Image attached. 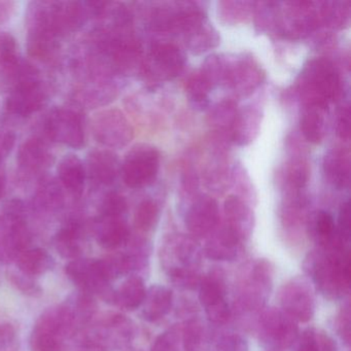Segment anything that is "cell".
Wrapping results in <instances>:
<instances>
[{"label":"cell","mask_w":351,"mask_h":351,"mask_svg":"<svg viewBox=\"0 0 351 351\" xmlns=\"http://www.w3.org/2000/svg\"><path fill=\"white\" fill-rule=\"evenodd\" d=\"M92 17L88 3L53 1V21L59 38L81 29Z\"/></svg>","instance_id":"obj_17"},{"label":"cell","mask_w":351,"mask_h":351,"mask_svg":"<svg viewBox=\"0 0 351 351\" xmlns=\"http://www.w3.org/2000/svg\"><path fill=\"white\" fill-rule=\"evenodd\" d=\"M293 346L295 351H339L332 337L315 328H308L300 332Z\"/></svg>","instance_id":"obj_32"},{"label":"cell","mask_w":351,"mask_h":351,"mask_svg":"<svg viewBox=\"0 0 351 351\" xmlns=\"http://www.w3.org/2000/svg\"><path fill=\"white\" fill-rule=\"evenodd\" d=\"M310 233L320 250L347 248V244L339 236L334 219L326 211H320L315 215L310 227Z\"/></svg>","instance_id":"obj_27"},{"label":"cell","mask_w":351,"mask_h":351,"mask_svg":"<svg viewBox=\"0 0 351 351\" xmlns=\"http://www.w3.org/2000/svg\"><path fill=\"white\" fill-rule=\"evenodd\" d=\"M77 351H106V349L97 343L83 339L77 346Z\"/></svg>","instance_id":"obj_50"},{"label":"cell","mask_w":351,"mask_h":351,"mask_svg":"<svg viewBox=\"0 0 351 351\" xmlns=\"http://www.w3.org/2000/svg\"><path fill=\"white\" fill-rule=\"evenodd\" d=\"M23 59L18 55L17 40L8 32L0 34V86L11 91Z\"/></svg>","instance_id":"obj_22"},{"label":"cell","mask_w":351,"mask_h":351,"mask_svg":"<svg viewBox=\"0 0 351 351\" xmlns=\"http://www.w3.org/2000/svg\"><path fill=\"white\" fill-rule=\"evenodd\" d=\"M213 124L221 128L234 129L238 120L237 110L231 102L219 104L211 114Z\"/></svg>","instance_id":"obj_43"},{"label":"cell","mask_w":351,"mask_h":351,"mask_svg":"<svg viewBox=\"0 0 351 351\" xmlns=\"http://www.w3.org/2000/svg\"><path fill=\"white\" fill-rule=\"evenodd\" d=\"M303 266L316 289L326 299L341 300L350 291L348 248H316L306 256Z\"/></svg>","instance_id":"obj_1"},{"label":"cell","mask_w":351,"mask_h":351,"mask_svg":"<svg viewBox=\"0 0 351 351\" xmlns=\"http://www.w3.org/2000/svg\"><path fill=\"white\" fill-rule=\"evenodd\" d=\"M160 153L149 145L133 147L121 166L125 184L132 189L145 188L153 184L159 171Z\"/></svg>","instance_id":"obj_10"},{"label":"cell","mask_w":351,"mask_h":351,"mask_svg":"<svg viewBox=\"0 0 351 351\" xmlns=\"http://www.w3.org/2000/svg\"><path fill=\"white\" fill-rule=\"evenodd\" d=\"M241 239L228 226L215 232L207 241L204 254L215 262H233L239 256Z\"/></svg>","instance_id":"obj_23"},{"label":"cell","mask_w":351,"mask_h":351,"mask_svg":"<svg viewBox=\"0 0 351 351\" xmlns=\"http://www.w3.org/2000/svg\"><path fill=\"white\" fill-rule=\"evenodd\" d=\"M83 238L82 221L77 219H69L55 235V247L62 258L69 261L77 260L82 258Z\"/></svg>","instance_id":"obj_24"},{"label":"cell","mask_w":351,"mask_h":351,"mask_svg":"<svg viewBox=\"0 0 351 351\" xmlns=\"http://www.w3.org/2000/svg\"><path fill=\"white\" fill-rule=\"evenodd\" d=\"M280 309L297 322H308L315 312V297L309 281L304 277L289 279L279 289Z\"/></svg>","instance_id":"obj_12"},{"label":"cell","mask_w":351,"mask_h":351,"mask_svg":"<svg viewBox=\"0 0 351 351\" xmlns=\"http://www.w3.org/2000/svg\"><path fill=\"white\" fill-rule=\"evenodd\" d=\"M273 275V266L265 258L254 261L244 269L238 280L234 303L238 313H258L264 309L272 291Z\"/></svg>","instance_id":"obj_4"},{"label":"cell","mask_w":351,"mask_h":351,"mask_svg":"<svg viewBox=\"0 0 351 351\" xmlns=\"http://www.w3.org/2000/svg\"><path fill=\"white\" fill-rule=\"evenodd\" d=\"M86 174L95 186L114 184L121 172L118 156L108 149L90 152L86 161Z\"/></svg>","instance_id":"obj_19"},{"label":"cell","mask_w":351,"mask_h":351,"mask_svg":"<svg viewBox=\"0 0 351 351\" xmlns=\"http://www.w3.org/2000/svg\"><path fill=\"white\" fill-rule=\"evenodd\" d=\"M338 122H337V134L342 139H348L350 134V112L346 108L342 110L339 114Z\"/></svg>","instance_id":"obj_48"},{"label":"cell","mask_w":351,"mask_h":351,"mask_svg":"<svg viewBox=\"0 0 351 351\" xmlns=\"http://www.w3.org/2000/svg\"><path fill=\"white\" fill-rule=\"evenodd\" d=\"M210 89V82L204 77H194L189 82L188 92L193 106L199 110H204L208 106V93Z\"/></svg>","instance_id":"obj_38"},{"label":"cell","mask_w":351,"mask_h":351,"mask_svg":"<svg viewBox=\"0 0 351 351\" xmlns=\"http://www.w3.org/2000/svg\"><path fill=\"white\" fill-rule=\"evenodd\" d=\"M324 108L309 106L301 118V130L304 136L312 143H319L324 137V120L322 112Z\"/></svg>","instance_id":"obj_36"},{"label":"cell","mask_w":351,"mask_h":351,"mask_svg":"<svg viewBox=\"0 0 351 351\" xmlns=\"http://www.w3.org/2000/svg\"><path fill=\"white\" fill-rule=\"evenodd\" d=\"M17 163L26 174L44 173L54 163V156L46 141L38 137H32L22 143L17 154Z\"/></svg>","instance_id":"obj_18"},{"label":"cell","mask_w":351,"mask_h":351,"mask_svg":"<svg viewBox=\"0 0 351 351\" xmlns=\"http://www.w3.org/2000/svg\"><path fill=\"white\" fill-rule=\"evenodd\" d=\"M80 332L81 328L64 304L49 308L34 324L30 351H66L67 341Z\"/></svg>","instance_id":"obj_3"},{"label":"cell","mask_w":351,"mask_h":351,"mask_svg":"<svg viewBox=\"0 0 351 351\" xmlns=\"http://www.w3.org/2000/svg\"><path fill=\"white\" fill-rule=\"evenodd\" d=\"M57 171H58L61 184L73 196L81 197L85 188L86 178H87L85 164L83 161L77 156L69 154L61 159Z\"/></svg>","instance_id":"obj_26"},{"label":"cell","mask_w":351,"mask_h":351,"mask_svg":"<svg viewBox=\"0 0 351 351\" xmlns=\"http://www.w3.org/2000/svg\"><path fill=\"white\" fill-rule=\"evenodd\" d=\"M199 301L207 318L215 326H225L232 317V309L227 301V281L221 269H213L202 276L199 285Z\"/></svg>","instance_id":"obj_8"},{"label":"cell","mask_w":351,"mask_h":351,"mask_svg":"<svg viewBox=\"0 0 351 351\" xmlns=\"http://www.w3.org/2000/svg\"><path fill=\"white\" fill-rule=\"evenodd\" d=\"M11 3H0V25H3L11 15Z\"/></svg>","instance_id":"obj_52"},{"label":"cell","mask_w":351,"mask_h":351,"mask_svg":"<svg viewBox=\"0 0 351 351\" xmlns=\"http://www.w3.org/2000/svg\"><path fill=\"white\" fill-rule=\"evenodd\" d=\"M94 138L106 147L121 149L133 138V129L126 117L116 108L102 110L92 120Z\"/></svg>","instance_id":"obj_13"},{"label":"cell","mask_w":351,"mask_h":351,"mask_svg":"<svg viewBox=\"0 0 351 351\" xmlns=\"http://www.w3.org/2000/svg\"><path fill=\"white\" fill-rule=\"evenodd\" d=\"M64 195L54 178H44L36 189L34 207L40 213H55L64 206Z\"/></svg>","instance_id":"obj_29"},{"label":"cell","mask_w":351,"mask_h":351,"mask_svg":"<svg viewBox=\"0 0 351 351\" xmlns=\"http://www.w3.org/2000/svg\"><path fill=\"white\" fill-rule=\"evenodd\" d=\"M324 172L326 178L337 188H345L349 182L348 156L343 151H330L324 158Z\"/></svg>","instance_id":"obj_34"},{"label":"cell","mask_w":351,"mask_h":351,"mask_svg":"<svg viewBox=\"0 0 351 351\" xmlns=\"http://www.w3.org/2000/svg\"><path fill=\"white\" fill-rule=\"evenodd\" d=\"M173 305V293L165 285H152L147 289L143 300V318L149 322H156L165 317Z\"/></svg>","instance_id":"obj_25"},{"label":"cell","mask_w":351,"mask_h":351,"mask_svg":"<svg viewBox=\"0 0 351 351\" xmlns=\"http://www.w3.org/2000/svg\"><path fill=\"white\" fill-rule=\"evenodd\" d=\"M127 211V201L122 195L110 192L104 196L100 204V215L104 217H123Z\"/></svg>","instance_id":"obj_40"},{"label":"cell","mask_w":351,"mask_h":351,"mask_svg":"<svg viewBox=\"0 0 351 351\" xmlns=\"http://www.w3.org/2000/svg\"><path fill=\"white\" fill-rule=\"evenodd\" d=\"M261 342L270 350L282 351L293 346L299 336L298 322L280 308H264L258 319Z\"/></svg>","instance_id":"obj_6"},{"label":"cell","mask_w":351,"mask_h":351,"mask_svg":"<svg viewBox=\"0 0 351 351\" xmlns=\"http://www.w3.org/2000/svg\"><path fill=\"white\" fill-rule=\"evenodd\" d=\"M0 351H18V338L11 324H0Z\"/></svg>","instance_id":"obj_45"},{"label":"cell","mask_w":351,"mask_h":351,"mask_svg":"<svg viewBox=\"0 0 351 351\" xmlns=\"http://www.w3.org/2000/svg\"><path fill=\"white\" fill-rule=\"evenodd\" d=\"M184 56L171 44H156L149 54L147 71L162 79H172L184 69Z\"/></svg>","instance_id":"obj_20"},{"label":"cell","mask_w":351,"mask_h":351,"mask_svg":"<svg viewBox=\"0 0 351 351\" xmlns=\"http://www.w3.org/2000/svg\"><path fill=\"white\" fill-rule=\"evenodd\" d=\"M350 306L349 304L345 305L342 309L337 314L336 320H335V328H336L337 334L342 339L343 342L349 346L350 344Z\"/></svg>","instance_id":"obj_44"},{"label":"cell","mask_w":351,"mask_h":351,"mask_svg":"<svg viewBox=\"0 0 351 351\" xmlns=\"http://www.w3.org/2000/svg\"><path fill=\"white\" fill-rule=\"evenodd\" d=\"M219 213L217 202L210 197L197 199L186 215V226L195 237L210 235L219 225Z\"/></svg>","instance_id":"obj_16"},{"label":"cell","mask_w":351,"mask_h":351,"mask_svg":"<svg viewBox=\"0 0 351 351\" xmlns=\"http://www.w3.org/2000/svg\"><path fill=\"white\" fill-rule=\"evenodd\" d=\"M65 273L80 291L97 295L108 303H114L116 289L112 287V282L102 275L97 260L80 258L69 261L65 267Z\"/></svg>","instance_id":"obj_11"},{"label":"cell","mask_w":351,"mask_h":351,"mask_svg":"<svg viewBox=\"0 0 351 351\" xmlns=\"http://www.w3.org/2000/svg\"><path fill=\"white\" fill-rule=\"evenodd\" d=\"M7 186V173H5V161L0 160V199L3 198Z\"/></svg>","instance_id":"obj_51"},{"label":"cell","mask_w":351,"mask_h":351,"mask_svg":"<svg viewBox=\"0 0 351 351\" xmlns=\"http://www.w3.org/2000/svg\"><path fill=\"white\" fill-rule=\"evenodd\" d=\"M48 94L42 82H32L18 86L9 92L5 101L8 112L17 117H29L44 108Z\"/></svg>","instance_id":"obj_15"},{"label":"cell","mask_w":351,"mask_h":351,"mask_svg":"<svg viewBox=\"0 0 351 351\" xmlns=\"http://www.w3.org/2000/svg\"><path fill=\"white\" fill-rule=\"evenodd\" d=\"M93 232L98 244L110 250L126 246L131 238L130 229L123 217L99 215L94 221Z\"/></svg>","instance_id":"obj_21"},{"label":"cell","mask_w":351,"mask_h":351,"mask_svg":"<svg viewBox=\"0 0 351 351\" xmlns=\"http://www.w3.org/2000/svg\"><path fill=\"white\" fill-rule=\"evenodd\" d=\"M291 182L295 184V186H301L305 184L307 180V170L304 166H295L291 170Z\"/></svg>","instance_id":"obj_49"},{"label":"cell","mask_w":351,"mask_h":351,"mask_svg":"<svg viewBox=\"0 0 351 351\" xmlns=\"http://www.w3.org/2000/svg\"><path fill=\"white\" fill-rule=\"evenodd\" d=\"M247 340L238 332H227L215 341V351H248Z\"/></svg>","instance_id":"obj_41"},{"label":"cell","mask_w":351,"mask_h":351,"mask_svg":"<svg viewBox=\"0 0 351 351\" xmlns=\"http://www.w3.org/2000/svg\"><path fill=\"white\" fill-rule=\"evenodd\" d=\"M180 328L172 326L154 340L149 351H180Z\"/></svg>","instance_id":"obj_42"},{"label":"cell","mask_w":351,"mask_h":351,"mask_svg":"<svg viewBox=\"0 0 351 351\" xmlns=\"http://www.w3.org/2000/svg\"><path fill=\"white\" fill-rule=\"evenodd\" d=\"M147 287L143 277L132 275L129 276L114 293V303L123 309H138L145 300Z\"/></svg>","instance_id":"obj_30"},{"label":"cell","mask_w":351,"mask_h":351,"mask_svg":"<svg viewBox=\"0 0 351 351\" xmlns=\"http://www.w3.org/2000/svg\"><path fill=\"white\" fill-rule=\"evenodd\" d=\"M18 270L28 276L36 277L46 274L54 267V260L43 248H28L16 261Z\"/></svg>","instance_id":"obj_31"},{"label":"cell","mask_w":351,"mask_h":351,"mask_svg":"<svg viewBox=\"0 0 351 351\" xmlns=\"http://www.w3.org/2000/svg\"><path fill=\"white\" fill-rule=\"evenodd\" d=\"M301 92L309 106L326 108L339 92V77L328 61L315 60L306 69Z\"/></svg>","instance_id":"obj_7"},{"label":"cell","mask_w":351,"mask_h":351,"mask_svg":"<svg viewBox=\"0 0 351 351\" xmlns=\"http://www.w3.org/2000/svg\"><path fill=\"white\" fill-rule=\"evenodd\" d=\"M45 134L71 149L85 145V126L81 112L71 108H53L44 124Z\"/></svg>","instance_id":"obj_9"},{"label":"cell","mask_w":351,"mask_h":351,"mask_svg":"<svg viewBox=\"0 0 351 351\" xmlns=\"http://www.w3.org/2000/svg\"><path fill=\"white\" fill-rule=\"evenodd\" d=\"M159 221V208L152 200H145L135 211L134 225L138 231L147 233L152 231Z\"/></svg>","instance_id":"obj_37"},{"label":"cell","mask_w":351,"mask_h":351,"mask_svg":"<svg viewBox=\"0 0 351 351\" xmlns=\"http://www.w3.org/2000/svg\"><path fill=\"white\" fill-rule=\"evenodd\" d=\"M90 335L85 340L97 343L106 349V345L125 346L134 336V326L130 319L120 313H108L94 322Z\"/></svg>","instance_id":"obj_14"},{"label":"cell","mask_w":351,"mask_h":351,"mask_svg":"<svg viewBox=\"0 0 351 351\" xmlns=\"http://www.w3.org/2000/svg\"><path fill=\"white\" fill-rule=\"evenodd\" d=\"M16 143V134L11 130L0 129V160L5 161L13 151Z\"/></svg>","instance_id":"obj_47"},{"label":"cell","mask_w":351,"mask_h":351,"mask_svg":"<svg viewBox=\"0 0 351 351\" xmlns=\"http://www.w3.org/2000/svg\"><path fill=\"white\" fill-rule=\"evenodd\" d=\"M228 227L233 230L242 240L250 237L254 228V217L247 205L238 197L230 196L225 202Z\"/></svg>","instance_id":"obj_28"},{"label":"cell","mask_w":351,"mask_h":351,"mask_svg":"<svg viewBox=\"0 0 351 351\" xmlns=\"http://www.w3.org/2000/svg\"><path fill=\"white\" fill-rule=\"evenodd\" d=\"M32 235L26 223L25 205L13 199L5 205L0 215V263L16 262L29 248Z\"/></svg>","instance_id":"obj_5"},{"label":"cell","mask_w":351,"mask_h":351,"mask_svg":"<svg viewBox=\"0 0 351 351\" xmlns=\"http://www.w3.org/2000/svg\"><path fill=\"white\" fill-rule=\"evenodd\" d=\"M10 282L14 287L21 291L22 293L30 297H38L42 295V287L36 282L34 277L28 276L24 273L18 271H11L8 273Z\"/></svg>","instance_id":"obj_39"},{"label":"cell","mask_w":351,"mask_h":351,"mask_svg":"<svg viewBox=\"0 0 351 351\" xmlns=\"http://www.w3.org/2000/svg\"><path fill=\"white\" fill-rule=\"evenodd\" d=\"M337 231L341 239L348 244L349 237H350V206L348 201L341 206Z\"/></svg>","instance_id":"obj_46"},{"label":"cell","mask_w":351,"mask_h":351,"mask_svg":"<svg viewBox=\"0 0 351 351\" xmlns=\"http://www.w3.org/2000/svg\"><path fill=\"white\" fill-rule=\"evenodd\" d=\"M64 305L73 314V318L81 328L89 326L95 317L97 305L94 300V295L85 291H77L67 300Z\"/></svg>","instance_id":"obj_33"},{"label":"cell","mask_w":351,"mask_h":351,"mask_svg":"<svg viewBox=\"0 0 351 351\" xmlns=\"http://www.w3.org/2000/svg\"><path fill=\"white\" fill-rule=\"evenodd\" d=\"M180 340L184 351H203L206 342L204 324L198 317L186 320L180 328Z\"/></svg>","instance_id":"obj_35"},{"label":"cell","mask_w":351,"mask_h":351,"mask_svg":"<svg viewBox=\"0 0 351 351\" xmlns=\"http://www.w3.org/2000/svg\"><path fill=\"white\" fill-rule=\"evenodd\" d=\"M202 250L193 238L171 236L161 248V264L171 282L184 291L199 287L202 274Z\"/></svg>","instance_id":"obj_2"},{"label":"cell","mask_w":351,"mask_h":351,"mask_svg":"<svg viewBox=\"0 0 351 351\" xmlns=\"http://www.w3.org/2000/svg\"><path fill=\"white\" fill-rule=\"evenodd\" d=\"M269 351H276V350H269Z\"/></svg>","instance_id":"obj_53"}]
</instances>
